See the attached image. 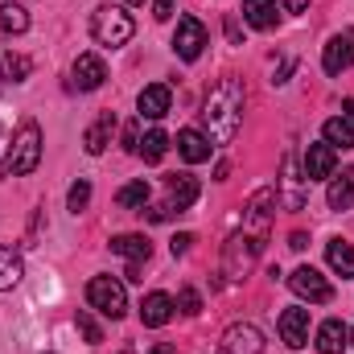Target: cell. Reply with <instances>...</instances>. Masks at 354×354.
<instances>
[{"mask_svg":"<svg viewBox=\"0 0 354 354\" xmlns=\"http://www.w3.org/2000/svg\"><path fill=\"white\" fill-rule=\"evenodd\" d=\"M202 124H206V140L210 145H231L239 124H243V87L235 79H218L206 103H202Z\"/></svg>","mask_w":354,"mask_h":354,"instance_id":"obj_1","label":"cell"},{"mask_svg":"<svg viewBox=\"0 0 354 354\" xmlns=\"http://www.w3.org/2000/svg\"><path fill=\"white\" fill-rule=\"evenodd\" d=\"M132 33H136V21H132L120 4H103V8H95V17H91V37H95L99 46L120 50V46L132 41Z\"/></svg>","mask_w":354,"mask_h":354,"instance_id":"obj_2","label":"cell"},{"mask_svg":"<svg viewBox=\"0 0 354 354\" xmlns=\"http://www.w3.org/2000/svg\"><path fill=\"white\" fill-rule=\"evenodd\" d=\"M260 252H264V235H256V231H235L231 239H227V248H223V272H227V280H243L256 260H260Z\"/></svg>","mask_w":354,"mask_h":354,"instance_id":"obj_3","label":"cell"},{"mask_svg":"<svg viewBox=\"0 0 354 354\" xmlns=\"http://www.w3.org/2000/svg\"><path fill=\"white\" fill-rule=\"evenodd\" d=\"M37 161H41V128H37L33 120H25V124L17 128L8 153H4V169L17 174V177H25V174L37 169Z\"/></svg>","mask_w":354,"mask_h":354,"instance_id":"obj_4","label":"cell"},{"mask_svg":"<svg viewBox=\"0 0 354 354\" xmlns=\"http://www.w3.org/2000/svg\"><path fill=\"white\" fill-rule=\"evenodd\" d=\"M198 177L189 174H174L165 177V202H157L153 210H149V218L153 223H165V218H174V214H181V210H189L194 202H198Z\"/></svg>","mask_w":354,"mask_h":354,"instance_id":"obj_5","label":"cell"},{"mask_svg":"<svg viewBox=\"0 0 354 354\" xmlns=\"http://www.w3.org/2000/svg\"><path fill=\"white\" fill-rule=\"evenodd\" d=\"M87 305L91 309H99L103 317H124L128 313V292H124V284L120 280H111V276H95L87 284Z\"/></svg>","mask_w":354,"mask_h":354,"instance_id":"obj_6","label":"cell"},{"mask_svg":"<svg viewBox=\"0 0 354 354\" xmlns=\"http://www.w3.org/2000/svg\"><path fill=\"white\" fill-rule=\"evenodd\" d=\"M288 288L301 297V301H309V305H326V301H334V284L317 272V268H297L292 276H288Z\"/></svg>","mask_w":354,"mask_h":354,"instance_id":"obj_7","label":"cell"},{"mask_svg":"<svg viewBox=\"0 0 354 354\" xmlns=\"http://www.w3.org/2000/svg\"><path fill=\"white\" fill-rule=\"evenodd\" d=\"M202 46H206V29H202V21H198V17H181V21H177V33H174L177 58L194 62V58L202 54Z\"/></svg>","mask_w":354,"mask_h":354,"instance_id":"obj_8","label":"cell"},{"mask_svg":"<svg viewBox=\"0 0 354 354\" xmlns=\"http://www.w3.org/2000/svg\"><path fill=\"white\" fill-rule=\"evenodd\" d=\"M272 206H276V189H268V185H264V189H256V194H252V202H248V210H243V227L268 239V227H272Z\"/></svg>","mask_w":354,"mask_h":354,"instance_id":"obj_9","label":"cell"},{"mask_svg":"<svg viewBox=\"0 0 354 354\" xmlns=\"http://www.w3.org/2000/svg\"><path fill=\"white\" fill-rule=\"evenodd\" d=\"M218 354H264V334L256 326H231L218 342Z\"/></svg>","mask_w":354,"mask_h":354,"instance_id":"obj_10","label":"cell"},{"mask_svg":"<svg viewBox=\"0 0 354 354\" xmlns=\"http://www.w3.org/2000/svg\"><path fill=\"white\" fill-rule=\"evenodd\" d=\"M280 342L288 351H301L309 342V309H284L280 313Z\"/></svg>","mask_w":354,"mask_h":354,"instance_id":"obj_11","label":"cell"},{"mask_svg":"<svg viewBox=\"0 0 354 354\" xmlns=\"http://www.w3.org/2000/svg\"><path fill=\"white\" fill-rule=\"evenodd\" d=\"M334 165H338V149H330L326 140L305 149V181H326V177H334Z\"/></svg>","mask_w":354,"mask_h":354,"instance_id":"obj_12","label":"cell"},{"mask_svg":"<svg viewBox=\"0 0 354 354\" xmlns=\"http://www.w3.org/2000/svg\"><path fill=\"white\" fill-rule=\"evenodd\" d=\"M71 75H75V87L79 91H99L103 87V79H107V66H103L99 54H79Z\"/></svg>","mask_w":354,"mask_h":354,"instance_id":"obj_13","label":"cell"},{"mask_svg":"<svg viewBox=\"0 0 354 354\" xmlns=\"http://www.w3.org/2000/svg\"><path fill=\"white\" fill-rule=\"evenodd\" d=\"M322 66H326L330 75H342V71H351V66H354V33H346V37H330V41H326Z\"/></svg>","mask_w":354,"mask_h":354,"instance_id":"obj_14","label":"cell"},{"mask_svg":"<svg viewBox=\"0 0 354 354\" xmlns=\"http://www.w3.org/2000/svg\"><path fill=\"white\" fill-rule=\"evenodd\" d=\"M111 136H115V111H103L87 132H83V149H87L91 157H99V153L111 145Z\"/></svg>","mask_w":354,"mask_h":354,"instance_id":"obj_15","label":"cell"},{"mask_svg":"<svg viewBox=\"0 0 354 354\" xmlns=\"http://www.w3.org/2000/svg\"><path fill=\"white\" fill-rule=\"evenodd\" d=\"M174 309H177V305H174V297H169V292H149V297H145V305H140V322L157 330V326H165V322L174 317Z\"/></svg>","mask_w":354,"mask_h":354,"instance_id":"obj_16","label":"cell"},{"mask_svg":"<svg viewBox=\"0 0 354 354\" xmlns=\"http://www.w3.org/2000/svg\"><path fill=\"white\" fill-rule=\"evenodd\" d=\"M136 107H140V120H161V115L169 111V87H165V83L145 87L140 99H136Z\"/></svg>","mask_w":354,"mask_h":354,"instance_id":"obj_17","label":"cell"},{"mask_svg":"<svg viewBox=\"0 0 354 354\" xmlns=\"http://www.w3.org/2000/svg\"><path fill=\"white\" fill-rule=\"evenodd\" d=\"M210 149H214V145H210V140H206L202 132H194V128L177 132V153H181V157H185L189 165H202V161L210 157Z\"/></svg>","mask_w":354,"mask_h":354,"instance_id":"obj_18","label":"cell"},{"mask_svg":"<svg viewBox=\"0 0 354 354\" xmlns=\"http://www.w3.org/2000/svg\"><path fill=\"white\" fill-rule=\"evenodd\" d=\"M111 252L124 256L128 264H145V260L153 256V243H149L145 235H115V239H111Z\"/></svg>","mask_w":354,"mask_h":354,"instance_id":"obj_19","label":"cell"},{"mask_svg":"<svg viewBox=\"0 0 354 354\" xmlns=\"http://www.w3.org/2000/svg\"><path fill=\"white\" fill-rule=\"evenodd\" d=\"M243 21L252 25V29H276V21H280V12H276V4L272 0H243Z\"/></svg>","mask_w":354,"mask_h":354,"instance_id":"obj_20","label":"cell"},{"mask_svg":"<svg viewBox=\"0 0 354 354\" xmlns=\"http://www.w3.org/2000/svg\"><path fill=\"white\" fill-rule=\"evenodd\" d=\"M317 351L322 354H342L346 351V326H342L338 317H330V322L317 326Z\"/></svg>","mask_w":354,"mask_h":354,"instance_id":"obj_21","label":"cell"},{"mask_svg":"<svg viewBox=\"0 0 354 354\" xmlns=\"http://www.w3.org/2000/svg\"><path fill=\"white\" fill-rule=\"evenodd\" d=\"M284 202H288V210H301L305 206V177L297 174V161L292 157H284Z\"/></svg>","mask_w":354,"mask_h":354,"instance_id":"obj_22","label":"cell"},{"mask_svg":"<svg viewBox=\"0 0 354 354\" xmlns=\"http://www.w3.org/2000/svg\"><path fill=\"white\" fill-rule=\"evenodd\" d=\"M326 198H330L334 210H351L354 206V169H342V177H334Z\"/></svg>","mask_w":354,"mask_h":354,"instance_id":"obj_23","label":"cell"},{"mask_svg":"<svg viewBox=\"0 0 354 354\" xmlns=\"http://www.w3.org/2000/svg\"><path fill=\"white\" fill-rule=\"evenodd\" d=\"M326 145L330 149H354V124L346 115H330L326 120Z\"/></svg>","mask_w":354,"mask_h":354,"instance_id":"obj_24","label":"cell"},{"mask_svg":"<svg viewBox=\"0 0 354 354\" xmlns=\"http://www.w3.org/2000/svg\"><path fill=\"white\" fill-rule=\"evenodd\" d=\"M21 276H25L21 256H17L12 248H0V292H4V288H17V284H21Z\"/></svg>","mask_w":354,"mask_h":354,"instance_id":"obj_25","label":"cell"},{"mask_svg":"<svg viewBox=\"0 0 354 354\" xmlns=\"http://www.w3.org/2000/svg\"><path fill=\"white\" fill-rule=\"evenodd\" d=\"M145 202H149V181L140 177V181H128L120 194H115V206H124V210H145Z\"/></svg>","mask_w":354,"mask_h":354,"instance_id":"obj_26","label":"cell"},{"mask_svg":"<svg viewBox=\"0 0 354 354\" xmlns=\"http://www.w3.org/2000/svg\"><path fill=\"white\" fill-rule=\"evenodd\" d=\"M326 260H330V268H334L338 276H354V248H351V243L334 239V243L326 248Z\"/></svg>","mask_w":354,"mask_h":354,"instance_id":"obj_27","label":"cell"},{"mask_svg":"<svg viewBox=\"0 0 354 354\" xmlns=\"http://www.w3.org/2000/svg\"><path fill=\"white\" fill-rule=\"evenodd\" d=\"M0 29L4 33H25L29 29V12L21 4H0Z\"/></svg>","mask_w":354,"mask_h":354,"instance_id":"obj_28","label":"cell"},{"mask_svg":"<svg viewBox=\"0 0 354 354\" xmlns=\"http://www.w3.org/2000/svg\"><path fill=\"white\" fill-rule=\"evenodd\" d=\"M165 149H169V136H165L161 128H153V132L140 140V149H136V153H140L145 161H161V157H165Z\"/></svg>","mask_w":354,"mask_h":354,"instance_id":"obj_29","label":"cell"},{"mask_svg":"<svg viewBox=\"0 0 354 354\" xmlns=\"http://www.w3.org/2000/svg\"><path fill=\"white\" fill-rule=\"evenodd\" d=\"M87 202H91V181L83 177V181H75V185H71V194H66V206L79 214V210H87Z\"/></svg>","mask_w":354,"mask_h":354,"instance_id":"obj_30","label":"cell"},{"mask_svg":"<svg viewBox=\"0 0 354 354\" xmlns=\"http://www.w3.org/2000/svg\"><path fill=\"white\" fill-rule=\"evenodd\" d=\"M177 309H181L185 317H198V313H202V297H198V288L185 284V288L177 292Z\"/></svg>","mask_w":354,"mask_h":354,"instance_id":"obj_31","label":"cell"},{"mask_svg":"<svg viewBox=\"0 0 354 354\" xmlns=\"http://www.w3.org/2000/svg\"><path fill=\"white\" fill-rule=\"evenodd\" d=\"M75 322H79V330H83V338H87L91 346H95V342H103V330H99V322L91 317L87 309H79V313H75Z\"/></svg>","mask_w":354,"mask_h":354,"instance_id":"obj_32","label":"cell"},{"mask_svg":"<svg viewBox=\"0 0 354 354\" xmlns=\"http://www.w3.org/2000/svg\"><path fill=\"white\" fill-rule=\"evenodd\" d=\"M29 75V58H21V54H8V79L12 83H21Z\"/></svg>","mask_w":354,"mask_h":354,"instance_id":"obj_33","label":"cell"},{"mask_svg":"<svg viewBox=\"0 0 354 354\" xmlns=\"http://www.w3.org/2000/svg\"><path fill=\"white\" fill-rule=\"evenodd\" d=\"M153 17L157 21H169L174 17V0H153Z\"/></svg>","mask_w":354,"mask_h":354,"instance_id":"obj_34","label":"cell"},{"mask_svg":"<svg viewBox=\"0 0 354 354\" xmlns=\"http://www.w3.org/2000/svg\"><path fill=\"white\" fill-rule=\"evenodd\" d=\"M169 248H174V256H185V252L194 248V235H177V239L169 243Z\"/></svg>","mask_w":354,"mask_h":354,"instance_id":"obj_35","label":"cell"},{"mask_svg":"<svg viewBox=\"0 0 354 354\" xmlns=\"http://www.w3.org/2000/svg\"><path fill=\"white\" fill-rule=\"evenodd\" d=\"M288 248H292V252H305V248H309V239H305L301 231H292V235H288Z\"/></svg>","mask_w":354,"mask_h":354,"instance_id":"obj_36","label":"cell"},{"mask_svg":"<svg viewBox=\"0 0 354 354\" xmlns=\"http://www.w3.org/2000/svg\"><path fill=\"white\" fill-rule=\"evenodd\" d=\"M309 8V0H284V12H305Z\"/></svg>","mask_w":354,"mask_h":354,"instance_id":"obj_37","label":"cell"},{"mask_svg":"<svg viewBox=\"0 0 354 354\" xmlns=\"http://www.w3.org/2000/svg\"><path fill=\"white\" fill-rule=\"evenodd\" d=\"M342 115H346V120L354 124V99H346V103H342Z\"/></svg>","mask_w":354,"mask_h":354,"instance_id":"obj_38","label":"cell"},{"mask_svg":"<svg viewBox=\"0 0 354 354\" xmlns=\"http://www.w3.org/2000/svg\"><path fill=\"white\" fill-rule=\"evenodd\" d=\"M153 354H174V346H169V342H161V346H153Z\"/></svg>","mask_w":354,"mask_h":354,"instance_id":"obj_39","label":"cell"},{"mask_svg":"<svg viewBox=\"0 0 354 354\" xmlns=\"http://www.w3.org/2000/svg\"><path fill=\"white\" fill-rule=\"evenodd\" d=\"M346 338H351V346H354V326H351V330H346Z\"/></svg>","mask_w":354,"mask_h":354,"instance_id":"obj_40","label":"cell"},{"mask_svg":"<svg viewBox=\"0 0 354 354\" xmlns=\"http://www.w3.org/2000/svg\"><path fill=\"white\" fill-rule=\"evenodd\" d=\"M128 4H145V0H128Z\"/></svg>","mask_w":354,"mask_h":354,"instance_id":"obj_41","label":"cell"},{"mask_svg":"<svg viewBox=\"0 0 354 354\" xmlns=\"http://www.w3.org/2000/svg\"><path fill=\"white\" fill-rule=\"evenodd\" d=\"M0 174H8V169H4V161H0Z\"/></svg>","mask_w":354,"mask_h":354,"instance_id":"obj_42","label":"cell"},{"mask_svg":"<svg viewBox=\"0 0 354 354\" xmlns=\"http://www.w3.org/2000/svg\"><path fill=\"white\" fill-rule=\"evenodd\" d=\"M120 354H132V351H120Z\"/></svg>","mask_w":354,"mask_h":354,"instance_id":"obj_43","label":"cell"}]
</instances>
